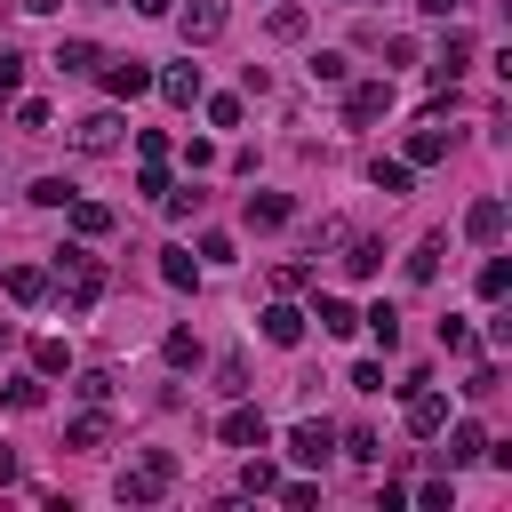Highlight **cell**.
<instances>
[{"mask_svg": "<svg viewBox=\"0 0 512 512\" xmlns=\"http://www.w3.org/2000/svg\"><path fill=\"white\" fill-rule=\"evenodd\" d=\"M504 288H512V264L488 256V264H480V296H504Z\"/></svg>", "mask_w": 512, "mask_h": 512, "instance_id": "8d00e7d4", "label": "cell"}, {"mask_svg": "<svg viewBox=\"0 0 512 512\" xmlns=\"http://www.w3.org/2000/svg\"><path fill=\"white\" fill-rule=\"evenodd\" d=\"M272 40H304V8H272Z\"/></svg>", "mask_w": 512, "mask_h": 512, "instance_id": "f35d334b", "label": "cell"}, {"mask_svg": "<svg viewBox=\"0 0 512 512\" xmlns=\"http://www.w3.org/2000/svg\"><path fill=\"white\" fill-rule=\"evenodd\" d=\"M440 344H448V352H456V360H472V352H480V336H472V328H464V320H440Z\"/></svg>", "mask_w": 512, "mask_h": 512, "instance_id": "4dcf8cb0", "label": "cell"}, {"mask_svg": "<svg viewBox=\"0 0 512 512\" xmlns=\"http://www.w3.org/2000/svg\"><path fill=\"white\" fill-rule=\"evenodd\" d=\"M32 368H40V376H64V368H72L64 336H40V344H32Z\"/></svg>", "mask_w": 512, "mask_h": 512, "instance_id": "83f0119b", "label": "cell"}, {"mask_svg": "<svg viewBox=\"0 0 512 512\" xmlns=\"http://www.w3.org/2000/svg\"><path fill=\"white\" fill-rule=\"evenodd\" d=\"M128 8H136V16H168V0H128Z\"/></svg>", "mask_w": 512, "mask_h": 512, "instance_id": "bcb514c9", "label": "cell"}, {"mask_svg": "<svg viewBox=\"0 0 512 512\" xmlns=\"http://www.w3.org/2000/svg\"><path fill=\"white\" fill-rule=\"evenodd\" d=\"M160 200H168V216H176V224H192V216H200V200H208V192H192V184H168V192H160Z\"/></svg>", "mask_w": 512, "mask_h": 512, "instance_id": "f1b7e54d", "label": "cell"}, {"mask_svg": "<svg viewBox=\"0 0 512 512\" xmlns=\"http://www.w3.org/2000/svg\"><path fill=\"white\" fill-rule=\"evenodd\" d=\"M216 440H224V448H264V440H272V424H264V408H224Z\"/></svg>", "mask_w": 512, "mask_h": 512, "instance_id": "277c9868", "label": "cell"}, {"mask_svg": "<svg viewBox=\"0 0 512 512\" xmlns=\"http://www.w3.org/2000/svg\"><path fill=\"white\" fill-rule=\"evenodd\" d=\"M408 176H416L408 160H376V168H368V184H376L384 200H400V192H408Z\"/></svg>", "mask_w": 512, "mask_h": 512, "instance_id": "603a6c76", "label": "cell"}, {"mask_svg": "<svg viewBox=\"0 0 512 512\" xmlns=\"http://www.w3.org/2000/svg\"><path fill=\"white\" fill-rule=\"evenodd\" d=\"M0 400H8L16 416H32V408H40L48 392H40V376H8V384H0Z\"/></svg>", "mask_w": 512, "mask_h": 512, "instance_id": "d4e9b609", "label": "cell"}, {"mask_svg": "<svg viewBox=\"0 0 512 512\" xmlns=\"http://www.w3.org/2000/svg\"><path fill=\"white\" fill-rule=\"evenodd\" d=\"M160 280H168V288H192V280H200V264H192L184 248H160Z\"/></svg>", "mask_w": 512, "mask_h": 512, "instance_id": "484cf974", "label": "cell"}, {"mask_svg": "<svg viewBox=\"0 0 512 512\" xmlns=\"http://www.w3.org/2000/svg\"><path fill=\"white\" fill-rule=\"evenodd\" d=\"M304 320H320V336H352V328H360V312H352L344 296H320V304H312Z\"/></svg>", "mask_w": 512, "mask_h": 512, "instance_id": "4fadbf2b", "label": "cell"}, {"mask_svg": "<svg viewBox=\"0 0 512 512\" xmlns=\"http://www.w3.org/2000/svg\"><path fill=\"white\" fill-rule=\"evenodd\" d=\"M344 456H360V464H376V456H384V440H376L368 424H352V432H344Z\"/></svg>", "mask_w": 512, "mask_h": 512, "instance_id": "836d02e7", "label": "cell"}, {"mask_svg": "<svg viewBox=\"0 0 512 512\" xmlns=\"http://www.w3.org/2000/svg\"><path fill=\"white\" fill-rule=\"evenodd\" d=\"M120 144V112H88V120H72V152H112Z\"/></svg>", "mask_w": 512, "mask_h": 512, "instance_id": "ba28073f", "label": "cell"}, {"mask_svg": "<svg viewBox=\"0 0 512 512\" xmlns=\"http://www.w3.org/2000/svg\"><path fill=\"white\" fill-rule=\"evenodd\" d=\"M440 432H448V464H480L488 456V432L480 424H440Z\"/></svg>", "mask_w": 512, "mask_h": 512, "instance_id": "5bb4252c", "label": "cell"}, {"mask_svg": "<svg viewBox=\"0 0 512 512\" xmlns=\"http://www.w3.org/2000/svg\"><path fill=\"white\" fill-rule=\"evenodd\" d=\"M464 232H472V240H496V232H504V200H496V192L472 200V208H464Z\"/></svg>", "mask_w": 512, "mask_h": 512, "instance_id": "2e32d148", "label": "cell"}, {"mask_svg": "<svg viewBox=\"0 0 512 512\" xmlns=\"http://www.w3.org/2000/svg\"><path fill=\"white\" fill-rule=\"evenodd\" d=\"M216 384L240 400V392H248V360H240V352H224V360H216Z\"/></svg>", "mask_w": 512, "mask_h": 512, "instance_id": "1f68e13d", "label": "cell"}, {"mask_svg": "<svg viewBox=\"0 0 512 512\" xmlns=\"http://www.w3.org/2000/svg\"><path fill=\"white\" fill-rule=\"evenodd\" d=\"M96 40H56V72H96Z\"/></svg>", "mask_w": 512, "mask_h": 512, "instance_id": "7402d4cb", "label": "cell"}, {"mask_svg": "<svg viewBox=\"0 0 512 512\" xmlns=\"http://www.w3.org/2000/svg\"><path fill=\"white\" fill-rule=\"evenodd\" d=\"M344 72H352V64H344V56H336V48H320V56H312V80H328V88H336V80H344Z\"/></svg>", "mask_w": 512, "mask_h": 512, "instance_id": "ab89813d", "label": "cell"}, {"mask_svg": "<svg viewBox=\"0 0 512 512\" xmlns=\"http://www.w3.org/2000/svg\"><path fill=\"white\" fill-rule=\"evenodd\" d=\"M112 440V416L104 408H88V416H72V432H64V448H80V456H96Z\"/></svg>", "mask_w": 512, "mask_h": 512, "instance_id": "7c38bea8", "label": "cell"}, {"mask_svg": "<svg viewBox=\"0 0 512 512\" xmlns=\"http://www.w3.org/2000/svg\"><path fill=\"white\" fill-rule=\"evenodd\" d=\"M64 208H72V232H80V240H104V232H112V208H96V200H80V192H72Z\"/></svg>", "mask_w": 512, "mask_h": 512, "instance_id": "9a60e30c", "label": "cell"}, {"mask_svg": "<svg viewBox=\"0 0 512 512\" xmlns=\"http://www.w3.org/2000/svg\"><path fill=\"white\" fill-rule=\"evenodd\" d=\"M96 72H104V96H120V104L152 88V64H144V56H112V64H96Z\"/></svg>", "mask_w": 512, "mask_h": 512, "instance_id": "3957f363", "label": "cell"}, {"mask_svg": "<svg viewBox=\"0 0 512 512\" xmlns=\"http://www.w3.org/2000/svg\"><path fill=\"white\" fill-rule=\"evenodd\" d=\"M416 504H424V512H448V504H456V488H448V480H424V488H416Z\"/></svg>", "mask_w": 512, "mask_h": 512, "instance_id": "b9f144b4", "label": "cell"}, {"mask_svg": "<svg viewBox=\"0 0 512 512\" xmlns=\"http://www.w3.org/2000/svg\"><path fill=\"white\" fill-rule=\"evenodd\" d=\"M400 160H408V168H432V160H448V136H440V128H416Z\"/></svg>", "mask_w": 512, "mask_h": 512, "instance_id": "d6986e66", "label": "cell"}, {"mask_svg": "<svg viewBox=\"0 0 512 512\" xmlns=\"http://www.w3.org/2000/svg\"><path fill=\"white\" fill-rule=\"evenodd\" d=\"M24 8H32V16H56V8H64V0H24Z\"/></svg>", "mask_w": 512, "mask_h": 512, "instance_id": "c3c4849f", "label": "cell"}, {"mask_svg": "<svg viewBox=\"0 0 512 512\" xmlns=\"http://www.w3.org/2000/svg\"><path fill=\"white\" fill-rule=\"evenodd\" d=\"M424 16H456V8H472V0H416Z\"/></svg>", "mask_w": 512, "mask_h": 512, "instance_id": "f6af8a7d", "label": "cell"}, {"mask_svg": "<svg viewBox=\"0 0 512 512\" xmlns=\"http://www.w3.org/2000/svg\"><path fill=\"white\" fill-rule=\"evenodd\" d=\"M56 296H64L72 312H88V304L104 296V264H96V248H88V240L56 248Z\"/></svg>", "mask_w": 512, "mask_h": 512, "instance_id": "6da1fadb", "label": "cell"}, {"mask_svg": "<svg viewBox=\"0 0 512 512\" xmlns=\"http://www.w3.org/2000/svg\"><path fill=\"white\" fill-rule=\"evenodd\" d=\"M160 352H168V368H200V336H192V328H168Z\"/></svg>", "mask_w": 512, "mask_h": 512, "instance_id": "cb8c5ba5", "label": "cell"}, {"mask_svg": "<svg viewBox=\"0 0 512 512\" xmlns=\"http://www.w3.org/2000/svg\"><path fill=\"white\" fill-rule=\"evenodd\" d=\"M248 224H256V232L288 224V192H248Z\"/></svg>", "mask_w": 512, "mask_h": 512, "instance_id": "ffe728a7", "label": "cell"}, {"mask_svg": "<svg viewBox=\"0 0 512 512\" xmlns=\"http://www.w3.org/2000/svg\"><path fill=\"white\" fill-rule=\"evenodd\" d=\"M8 480H16V456H8V448H0V488H8Z\"/></svg>", "mask_w": 512, "mask_h": 512, "instance_id": "7dc6e473", "label": "cell"}, {"mask_svg": "<svg viewBox=\"0 0 512 512\" xmlns=\"http://www.w3.org/2000/svg\"><path fill=\"white\" fill-rule=\"evenodd\" d=\"M160 96H168V104H200V96H208L200 64H168V72H160Z\"/></svg>", "mask_w": 512, "mask_h": 512, "instance_id": "8fae6325", "label": "cell"}, {"mask_svg": "<svg viewBox=\"0 0 512 512\" xmlns=\"http://www.w3.org/2000/svg\"><path fill=\"white\" fill-rule=\"evenodd\" d=\"M8 296H16V304H40V296H48V272H40V264H8Z\"/></svg>", "mask_w": 512, "mask_h": 512, "instance_id": "44dd1931", "label": "cell"}, {"mask_svg": "<svg viewBox=\"0 0 512 512\" xmlns=\"http://www.w3.org/2000/svg\"><path fill=\"white\" fill-rule=\"evenodd\" d=\"M136 192H152V200H160V192H168V160H144V168H136Z\"/></svg>", "mask_w": 512, "mask_h": 512, "instance_id": "60d3db41", "label": "cell"}, {"mask_svg": "<svg viewBox=\"0 0 512 512\" xmlns=\"http://www.w3.org/2000/svg\"><path fill=\"white\" fill-rule=\"evenodd\" d=\"M240 488H248V496H272V488H280V472H272L264 456H248V472H240Z\"/></svg>", "mask_w": 512, "mask_h": 512, "instance_id": "e575fe53", "label": "cell"}, {"mask_svg": "<svg viewBox=\"0 0 512 512\" xmlns=\"http://www.w3.org/2000/svg\"><path fill=\"white\" fill-rule=\"evenodd\" d=\"M464 64H472V32H448V48H440V64H432V80L448 88V80H456Z\"/></svg>", "mask_w": 512, "mask_h": 512, "instance_id": "ac0fdd59", "label": "cell"}, {"mask_svg": "<svg viewBox=\"0 0 512 512\" xmlns=\"http://www.w3.org/2000/svg\"><path fill=\"white\" fill-rule=\"evenodd\" d=\"M64 200H72L64 176H40V184H32V208H64Z\"/></svg>", "mask_w": 512, "mask_h": 512, "instance_id": "d590c367", "label": "cell"}, {"mask_svg": "<svg viewBox=\"0 0 512 512\" xmlns=\"http://www.w3.org/2000/svg\"><path fill=\"white\" fill-rule=\"evenodd\" d=\"M360 320H368V336H376V344H384V352H392V344H400V312H392V304H368V312H360Z\"/></svg>", "mask_w": 512, "mask_h": 512, "instance_id": "4316f807", "label": "cell"}, {"mask_svg": "<svg viewBox=\"0 0 512 512\" xmlns=\"http://www.w3.org/2000/svg\"><path fill=\"white\" fill-rule=\"evenodd\" d=\"M328 448H336V432H328V424H320V416H304V424H296V432H288V456H296V464H312V472H320V464H328Z\"/></svg>", "mask_w": 512, "mask_h": 512, "instance_id": "52a82bcc", "label": "cell"}, {"mask_svg": "<svg viewBox=\"0 0 512 512\" xmlns=\"http://www.w3.org/2000/svg\"><path fill=\"white\" fill-rule=\"evenodd\" d=\"M256 320H264V344H280V352L304 344V312H296V304H264Z\"/></svg>", "mask_w": 512, "mask_h": 512, "instance_id": "30bf717a", "label": "cell"}, {"mask_svg": "<svg viewBox=\"0 0 512 512\" xmlns=\"http://www.w3.org/2000/svg\"><path fill=\"white\" fill-rule=\"evenodd\" d=\"M408 280L424 288V280H440V240H424V248H408Z\"/></svg>", "mask_w": 512, "mask_h": 512, "instance_id": "f546056e", "label": "cell"}, {"mask_svg": "<svg viewBox=\"0 0 512 512\" xmlns=\"http://www.w3.org/2000/svg\"><path fill=\"white\" fill-rule=\"evenodd\" d=\"M440 424H448V400H440V392H424V384H408V432H416V440H432Z\"/></svg>", "mask_w": 512, "mask_h": 512, "instance_id": "9c48e42d", "label": "cell"}, {"mask_svg": "<svg viewBox=\"0 0 512 512\" xmlns=\"http://www.w3.org/2000/svg\"><path fill=\"white\" fill-rule=\"evenodd\" d=\"M384 112H392V80H360V88L344 96V120H352V128H368V120H384Z\"/></svg>", "mask_w": 512, "mask_h": 512, "instance_id": "8992f818", "label": "cell"}, {"mask_svg": "<svg viewBox=\"0 0 512 512\" xmlns=\"http://www.w3.org/2000/svg\"><path fill=\"white\" fill-rule=\"evenodd\" d=\"M16 88H24V56H16V48H0V96H16Z\"/></svg>", "mask_w": 512, "mask_h": 512, "instance_id": "7bdbcfd3", "label": "cell"}, {"mask_svg": "<svg viewBox=\"0 0 512 512\" xmlns=\"http://www.w3.org/2000/svg\"><path fill=\"white\" fill-rule=\"evenodd\" d=\"M72 392H80L88 408H104V400H112V376H104V368H80V384H72Z\"/></svg>", "mask_w": 512, "mask_h": 512, "instance_id": "d6a6232c", "label": "cell"}, {"mask_svg": "<svg viewBox=\"0 0 512 512\" xmlns=\"http://www.w3.org/2000/svg\"><path fill=\"white\" fill-rule=\"evenodd\" d=\"M8 336H16V328H8V320H0V352H8Z\"/></svg>", "mask_w": 512, "mask_h": 512, "instance_id": "681fc988", "label": "cell"}, {"mask_svg": "<svg viewBox=\"0 0 512 512\" xmlns=\"http://www.w3.org/2000/svg\"><path fill=\"white\" fill-rule=\"evenodd\" d=\"M176 32H184V48H208V40L224 32V0H184V16H176Z\"/></svg>", "mask_w": 512, "mask_h": 512, "instance_id": "5b68a950", "label": "cell"}, {"mask_svg": "<svg viewBox=\"0 0 512 512\" xmlns=\"http://www.w3.org/2000/svg\"><path fill=\"white\" fill-rule=\"evenodd\" d=\"M272 496H280L288 512H312V504H320V488H312V480H288V488H272Z\"/></svg>", "mask_w": 512, "mask_h": 512, "instance_id": "74e56055", "label": "cell"}, {"mask_svg": "<svg viewBox=\"0 0 512 512\" xmlns=\"http://www.w3.org/2000/svg\"><path fill=\"white\" fill-rule=\"evenodd\" d=\"M208 120L216 128H240V96H208Z\"/></svg>", "mask_w": 512, "mask_h": 512, "instance_id": "ee69618b", "label": "cell"}, {"mask_svg": "<svg viewBox=\"0 0 512 512\" xmlns=\"http://www.w3.org/2000/svg\"><path fill=\"white\" fill-rule=\"evenodd\" d=\"M344 272L352 280H376L384 272V240H344Z\"/></svg>", "mask_w": 512, "mask_h": 512, "instance_id": "e0dca14e", "label": "cell"}, {"mask_svg": "<svg viewBox=\"0 0 512 512\" xmlns=\"http://www.w3.org/2000/svg\"><path fill=\"white\" fill-rule=\"evenodd\" d=\"M168 480H176V456H168V448H152V456H136V464L112 480V496H120V504H160V496H168Z\"/></svg>", "mask_w": 512, "mask_h": 512, "instance_id": "7a4b0ae2", "label": "cell"}]
</instances>
